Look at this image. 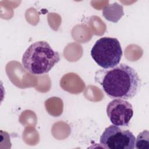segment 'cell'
I'll use <instances>...</instances> for the list:
<instances>
[{
  "mask_svg": "<svg viewBox=\"0 0 149 149\" xmlns=\"http://www.w3.org/2000/svg\"><path fill=\"white\" fill-rule=\"evenodd\" d=\"M95 80L111 98L130 100L140 91L141 80L132 67L121 63L109 69H100L95 75Z\"/></svg>",
  "mask_w": 149,
  "mask_h": 149,
  "instance_id": "obj_1",
  "label": "cell"
},
{
  "mask_svg": "<svg viewBox=\"0 0 149 149\" xmlns=\"http://www.w3.org/2000/svg\"><path fill=\"white\" fill-rule=\"evenodd\" d=\"M60 61L59 54L45 41L31 44L23 55V67L30 73L41 75L49 72Z\"/></svg>",
  "mask_w": 149,
  "mask_h": 149,
  "instance_id": "obj_2",
  "label": "cell"
},
{
  "mask_svg": "<svg viewBox=\"0 0 149 149\" xmlns=\"http://www.w3.org/2000/svg\"><path fill=\"white\" fill-rule=\"evenodd\" d=\"M90 54L98 66L108 69L119 63L122 56V49L118 39L104 37L95 42Z\"/></svg>",
  "mask_w": 149,
  "mask_h": 149,
  "instance_id": "obj_3",
  "label": "cell"
},
{
  "mask_svg": "<svg viewBox=\"0 0 149 149\" xmlns=\"http://www.w3.org/2000/svg\"><path fill=\"white\" fill-rule=\"evenodd\" d=\"M135 140L134 136L130 130L113 125L105 128L100 137V143L105 148L133 149Z\"/></svg>",
  "mask_w": 149,
  "mask_h": 149,
  "instance_id": "obj_4",
  "label": "cell"
},
{
  "mask_svg": "<svg viewBox=\"0 0 149 149\" xmlns=\"http://www.w3.org/2000/svg\"><path fill=\"white\" fill-rule=\"evenodd\" d=\"M106 111L111 122L118 126H128L133 115L132 105L122 99L116 98L110 101Z\"/></svg>",
  "mask_w": 149,
  "mask_h": 149,
  "instance_id": "obj_5",
  "label": "cell"
},
{
  "mask_svg": "<svg viewBox=\"0 0 149 149\" xmlns=\"http://www.w3.org/2000/svg\"><path fill=\"white\" fill-rule=\"evenodd\" d=\"M135 147L137 149L149 148V132L145 130L140 133L135 140Z\"/></svg>",
  "mask_w": 149,
  "mask_h": 149,
  "instance_id": "obj_6",
  "label": "cell"
}]
</instances>
